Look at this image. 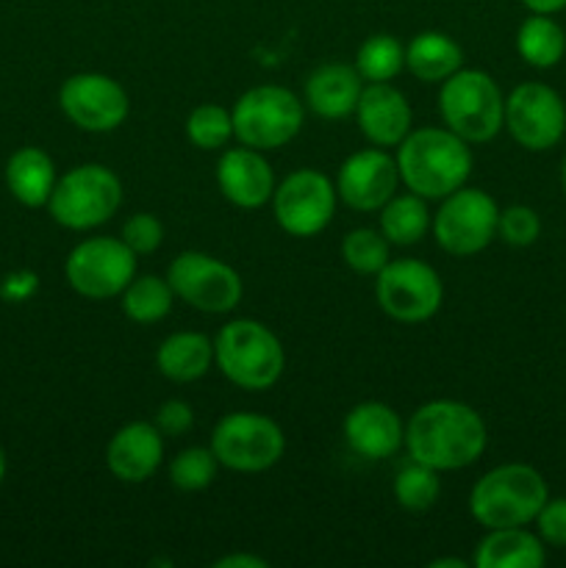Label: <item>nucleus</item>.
<instances>
[{
    "mask_svg": "<svg viewBox=\"0 0 566 568\" xmlns=\"http://www.w3.org/2000/svg\"><path fill=\"white\" fill-rule=\"evenodd\" d=\"M403 444L411 460L442 475L477 464L486 453L488 433L475 408L458 399H433L414 410Z\"/></svg>",
    "mask_w": 566,
    "mask_h": 568,
    "instance_id": "f257e3e1",
    "label": "nucleus"
},
{
    "mask_svg": "<svg viewBox=\"0 0 566 568\" xmlns=\"http://www.w3.org/2000/svg\"><path fill=\"white\" fill-rule=\"evenodd\" d=\"M397 170L408 192L444 200L469 181V142L449 128H416L397 144Z\"/></svg>",
    "mask_w": 566,
    "mask_h": 568,
    "instance_id": "f03ea898",
    "label": "nucleus"
},
{
    "mask_svg": "<svg viewBox=\"0 0 566 568\" xmlns=\"http://www.w3.org/2000/svg\"><path fill=\"white\" fill-rule=\"evenodd\" d=\"M549 499L542 471L527 464H503L486 471L472 486L469 514L486 530L527 527L536 521L542 505Z\"/></svg>",
    "mask_w": 566,
    "mask_h": 568,
    "instance_id": "7ed1b4c3",
    "label": "nucleus"
},
{
    "mask_svg": "<svg viewBox=\"0 0 566 568\" xmlns=\"http://www.w3.org/2000/svg\"><path fill=\"white\" fill-rule=\"evenodd\" d=\"M214 361L222 375L244 392H266L286 366L283 344L255 320H233L214 338Z\"/></svg>",
    "mask_w": 566,
    "mask_h": 568,
    "instance_id": "20e7f679",
    "label": "nucleus"
},
{
    "mask_svg": "<svg viewBox=\"0 0 566 568\" xmlns=\"http://www.w3.org/2000/svg\"><path fill=\"white\" fill-rule=\"evenodd\" d=\"M438 111L444 125L464 142H492L505 128V98L497 81L483 70H464L442 81Z\"/></svg>",
    "mask_w": 566,
    "mask_h": 568,
    "instance_id": "39448f33",
    "label": "nucleus"
},
{
    "mask_svg": "<svg viewBox=\"0 0 566 568\" xmlns=\"http://www.w3.org/2000/svg\"><path fill=\"white\" fill-rule=\"evenodd\" d=\"M122 183L109 166L81 164L55 181L48 211L61 227L92 231L120 211Z\"/></svg>",
    "mask_w": 566,
    "mask_h": 568,
    "instance_id": "423d86ee",
    "label": "nucleus"
},
{
    "mask_svg": "<svg viewBox=\"0 0 566 568\" xmlns=\"http://www.w3.org/2000/svg\"><path fill=\"white\" fill-rule=\"evenodd\" d=\"M233 136L253 150H277L292 142L303 128V100L283 87H253L236 100L231 111Z\"/></svg>",
    "mask_w": 566,
    "mask_h": 568,
    "instance_id": "0eeeda50",
    "label": "nucleus"
},
{
    "mask_svg": "<svg viewBox=\"0 0 566 568\" xmlns=\"http://www.w3.org/2000/svg\"><path fill=\"white\" fill-rule=\"evenodd\" d=\"M211 453L220 466L242 475H259L272 469L286 453V436L270 416L233 410L216 422L211 433Z\"/></svg>",
    "mask_w": 566,
    "mask_h": 568,
    "instance_id": "6e6552de",
    "label": "nucleus"
},
{
    "mask_svg": "<svg viewBox=\"0 0 566 568\" xmlns=\"http://www.w3.org/2000/svg\"><path fill=\"white\" fill-rule=\"evenodd\" d=\"M499 205L483 189L461 186L442 200V209L433 216V236L444 253L455 258H469L483 253L497 239Z\"/></svg>",
    "mask_w": 566,
    "mask_h": 568,
    "instance_id": "1a4fd4ad",
    "label": "nucleus"
},
{
    "mask_svg": "<svg viewBox=\"0 0 566 568\" xmlns=\"http://www.w3.org/2000/svg\"><path fill=\"white\" fill-rule=\"evenodd\" d=\"M375 281V297L383 314L403 325L433 320L442 308L444 283L431 264L416 258L388 261Z\"/></svg>",
    "mask_w": 566,
    "mask_h": 568,
    "instance_id": "9d476101",
    "label": "nucleus"
},
{
    "mask_svg": "<svg viewBox=\"0 0 566 568\" xmlns=\"http://www.w3.org/2000/svg\"><path fill=\"white\" fill-rule=\"evenodd\" d=\"M64 275L72 292L87 300L120 297L137 277V253L122 239H83L67 255Z\"/></svg>",
    "mask_w": 566,
    "mask_h": 568,
    "instance_id": "9b49d317",
    "label": "nucleus"
},
{
    "mask_svg": "<svg viewBox=\"0 0 566 568\" xmlns=\"http://www.w3.org/2000/svg\"><path fill=\"white\" fill-rule=\"evenodd\" d=\"M166 281L175 297L203 314H231L244 294L242 277L231 264L198 250H186L172 258Z\"/></svg>",
    "mask_w": 566,
    "mask_h": 568,
    "instance_id": "f8f14e48",
    "label": "nucleus"
},
{
    "mask_svg": "<svg viewBox=\"0 0 566 568\" xmlns=\"http://www.w3.org/2000/svg\"><path fill=\"white\" fill-rule=\"evenodd\" d=\"M336 183L320 170H294L272 192L275 222L294 239L325 231L336 211Z\"/></svg>",
    "mask_w": 566,
    "mask_h": 568,
    "instance_id": "ddd939ff",
    "label": "nucleus"
},
{
    "mask_svg": "<svg viewBox=\"0 0 566 568\" xmlns=\"http://www.w3.org/2000/svg\"><path fill=\"white\" fill-rule=\"evenodd\" d=\"M505 128L530 153L553 150L566 133V105L547 83H519L505 98Z\"/></svg>",
    "mask_w": 566,
    "mask_h": 568,
    "instance_id": "4468645a",
    "label": "nucleus"
},
{
    "mask_svg": "<svg viewBox=\"0 0 566 568\" xmlns=\"http://www.w3.org/2000/svg\"><path fill=\"white\" fill-rule=\"evenodd\" d=\"M59 105L67 120L87 133L117 131L128 120V92L103 72H75L59 89Z\"/></svg>",
    "mask_w": 566,
    "mask_h": 568,
    "instance_id": "2eb2a0df",
    "label": "nucleus"
},
{
    "mask_svg": "<svg viewBox=\"0 0 566 568\" xmlns=\"http://www.w3.org/2000/svg\"><path fill=\"white\" fill-rule=\"evenodd\" d=\"M397 159L383 148H366L342 161L336 175V194L344 205L361 214L381 211L397 194Z\"/></svg>",
    "mask_w": 566,
    "mask_h": 568,
    "instance_id": "dca6fc26",
    "label": "nucleus"
},
{
    "mask_svg": "<svg viewBox=\"0 0 566 568\" xmlns=\"http://www.w3.org/2000/svg\"><path fill=\"white\" fill-rule=\"evenodd\" d=\"M355 120L372 148H397L414 125L411 103L392 83H366L361 89Z\"/></svg>",
    "mask_w": 566,
    "mask_h": 568,
    "instance_id": "f3484780",
    "label": "nucleus"
},
{
    "mask_svg": "<svg viewBox=\"0 0 566 568\" xmlns=\"http://www.w3.org/2000/svg\"><path fill=\"white\" fill-rule=\"evenodd\" d=\"M216 186L222 197L236 209H261L275 192V175L270 161L253 148H231L216 161Z\"/></svg>",
    "mask_w": 566,
    "mask_h": 568,
    "instance_id": "a211bd4d",
    "label": "nucleus"
},
{
    "mask_svg": "<svg viewBox=\"0 0 566 568\" xmlns=\"http://www.w3.org/2000/svg\"><path fill=\"white\" fill-rule=\"evenodd\" d=\"M164 460V436L150 422H128L105 447V466L122 483H144Z\"/></svg>",
    "mask_w": 566,
    "mask_h": 568,
    "instance_id": "6ab92c4d",
    "label": "nucleus"
},
{
    "mask_svg": "<svg viewBox=\"0 0 566 568\" xmlns=\"http://www.w3.org/2000/svg\"><path fill=\"white\" fill-rule=\"evenodd\" d=\"M344 442L366 460H386L403 447L405 425L386 403H361L344 416Z\"/></svg>",
    "mask_w": 566,
    "mask_h": 568,
    "instance_id": "aec40b11",
    "label": "nucleus"
},
{
    "mask_svg": "<svg viewBox=\"0 0 566 568\" xmlns=\"http://www.w3.org/2000/svg\"><path fill=\"white\" fill-rule=\"evenodd\" d=\"M361 89H364V78L358 70L350 64H331L316 67L305 81V103L322 120H344V116L355 114L358 105Z\"/></svg>",
    "mask_w": 566,
    "mask_h": 568,
    "instance_id": "412c9836",
    "label": "nucleus"
},
{
    "mask_svg": "<svg viewBox=\"0 0 566 568\" xmlns=\"http://www.w3.org/2000/svg\"><path fill=\"white\" fill-rule=\"evenodd\" d=\"M547 560L544 541L525 527H499L488 530L475 547L472 564L477 568H542Z\"/></svg>",
    "mask_w": 566,
    "mask_h": 568,
    "instance_id": "4be33fe9",
    "label": "nucleus"
},
{
    "mask_svg": "<svg viewBox=\"0 0 566 568\" xmlns=\"http://www.w3.org/2000/svg\"><path fill=\"white\" fill-rule=\"evenodd\" d=\"M55 181L59 175H55L53 159L39 148H20L17 153H11L9 164H6V186H9L11 197L28 209L48 205Z\"/></svg>",
    "mask_w": 566,
    "mask_h": 568,
    "instance_id": "5701e85b",
    "label": "nucleus"
},
{
    "mask_svg": "<svg viewBox=\"0 0 566 568\" xmlns=\"http://www.w3.org/2000/svg\"><path fill=\"white\" fill-rule=\"evenodd\" d=\"M214 364V342L203 333L181 331L166 336L155 353V366L172 383H194Z\"/></svg>",
    "mask_w": 566,
    "mask_h": 568,
    "instance_id": "b1692460",
    "label": "nucleus"
},
{
    "mask_svg": "<svg viewBox=\"0 0 566 568\" xmlns=\"http://www.w3.org/2000/svg\"><path fill=\"white\" fill-rule=\"evenodd\" d=\"M405 67L422 83H442L464 67V50L442 31H422L405 48Z\"/></svg>",
    "mask_w": 566,
    "mask_h": 568,
    "instance_id": "393cba45",
    "label": "nucleus"
},
{
    "mask_svg": "<svg viewBox=\"0 0 566 568\" xmlns=\"http://www.w3.org/2000/svg\"><path fill=\"white\" fill-rule=\"evenodd\" d=\"M431 225L433 220L425 197L414 192L394 194L381 209V233L397 247H411V244L422 242Z\"/></svg>",
    "mask_w": 566,
    "mask_h": 568,
    "instance_id": "a878e982",
    "label": "nucleus"
},
{
    "mask_svg": "<svg viewBox=\"0 0 566 568\" xmlns=\"http://www.w3.org/2000/svg\"><path fill=\"white\" fill-rule=\"evenodd\" d=\"M516 50L522 61L536 70H549L566 53V33L549 14H533L516 31Z\"/></svg>",
    "mask_w": 566,
    "mask_h": 568,
    "instance_id": "bb28decb",
    "label": "nucleus"
},
{
    "mask_svg": "<svg viewBox=\"0 0 566 568\" xmlns=\"http://www.w3.org/2000/svg\"><path fill=\"white\" fill-rule=\"evenodd\" d=\"M122 297V314L128 316L137 325H153V322H161L172 308V292L170 281L159 275H142L133 277L125 286Z\"/></svg>",
    "mask_w": 566,
    "mask_h": 568,
    "instance_id": "cd10ccee",
    "label": "nucleus"
},
{
    "mask_svg": "<svg viewBox=\"0 0 566 568\" xmlns=\"http://www.w3.org/2000/svg\"><path fill=\"white\" fill-rule=\"evenodd\" d=\"M405 67V48L392 33H375L364 39L355 53V70L364 81L386 83Z\"/></svg>",
    "mask_w": 566,
    "mask_h": 568,
    "instance_id": "c85d7f7f",
    "label": "nucleus"
},
{
    "mask_svg": "<svg viewBox=\"0 0 566 568\" xmlns=\"http://www.w3.org/2000/svg\"><path fill=\"white\" fill-rule=\"evenodd\" d=\"M438 494H442L438 471L425 464L411 460L394 477V499H397L400 508L411 510V514H425V510H431L436 505Z\"/></svg>",
    "mask_w": 566,
    "mask_h": 568,
    "instance_id": "c756f323",
    "label": "nucleus"
},
{
    "mask_svg": "<svg viewBox=\"0 0 566 568\" xmlns=\"http://www.w3.org/2000/svg\"><path fill=\"white\" fill-rule=\"evenodd\" d=\"M342 258L358 275H377L392 261V242L381 231L355 227L342 239Z\"/></svg>",
    "mask_w": 566,
    "mask_h": 568,
    "instance_id": "7c9ffc66",
    "label": "nucleus"
},
{
    "mask_svg": "<svg viewBox=\"0 0 566 568\" xmlns=\"http://www.w3.org/2000/svg\"><path fill=\"white\" fill-rule=\"evenodd\" d=\"M186 139L200 150H222L233 139V116L216 103L198 105L186 120Z\"/></svg>",
    "mask_w": 566,
    "mask_h": 568,
    "instance_id": "2f4dec72",
    "label": "nucleus"
},
{
    "mask_svg": "<svg viewBox=\"0 0 566 568\" xmlns=\"http://www.w3.org/2000/svg\"><path fill=\"white\" fill-rule=\"evenodd\" d=\"M216 469H220V460L211 453V447H189L172 458L170 480L181 491H203L216 480Z\"/></svg>",
    "mask_w": 566,
    "mask_h": 568,
    "instance_id": "473e14b6",
    "label": "nucleus"
},
{
    "mask_svg": "<svg viewBox=\"0 0 566 568\" xmlns=\"http://www.w3.org/2000/svg\"><path fill=\"white\" fill-rule=\"evenodd\" d=\"M497 236L511 247H530L542 236V220L530 205H508L499 211Z\"/></svg>",
    "mask_w": 566,
    "mask_h": 568,
    "instance_id": "72a5a7b5",
    "label": "nucleus"
},
{
    "mask_svg": "<svg viewBox=\"0 0 566 568\" xmlns=\"http://www.w3.org/2000/svg\"><path fill=\"white\" fill-rule=\"evenodd\" d=\"M122 242L137 255H150L164 242V225L153 214H133L122 227Z\"/></svg>",
    "mask_w": 566,
    "mask_h": 568,
    "instance_id": "f704fd0d",
    "label": "nucleus"
},
{
    "mask_svg": "<svg viewBox=\"0 0 566 568\" xmlns=\"http://www.w3.org/2000/svg\"><path fill=\"white\" fill-rule=\"evenodd\" d=\"M536 527L538 538H542L547 547L566 549V497L547 499V503L542 505V510H538Z\"/></svg>",
    "mask_w": 566,
    "mask_h": 568,
    "instance_id": "c9c22d12",
    "label": "nucleus"
},
{
    "mask_svg": "<svg viewBox=\"0 0 566 568\" xmlns=\"http://www.w3.org/2000/svg\"><path fill=\"white\" fill-rule=\"evenodd\" d=\"M153 425L159 427L161 436H186L194 425L192 405L183 403V399H166V403L155 410Z\"/></svg>",
    "mask_w": 566,
    "mask_h": 568,
    "instance_id": "e433bc0d",
    "label": "nucleus"
},
{
    "mask_svg": "<svg viewBox=\"0 0 566 568\" xmlns=\"http://www.w3.org/2000/svg\"><path fill=\"white\" fill-rule=\"evenodd\" d=\"M216 568H266L264 558H259V555H225V558H220L214 564Z\"/></svg>",
    "mask_w": 566,
    "mask_h": 568,
    "instance_id": "4c0bfd02",
    "label": "nucleus"
},
{
    "mask_svg": "<svg viewBox=\"0 0 566 568\" xmlns=\"http://www.w3.org/2000/svg\"><path fill=\"white\" fill-rule=\"evenodd\" d=\"M525 9H530L533 14H555V11L566 9V0H522Z\"/></svg>",
    "mask_w": 566,
    "mask_h": 568,
    "instance_id": "58836bf2",
    "label": "nucleus"
},
{
    "mask_svg": "<svg viewBox=\"0 0 566 568\" xmlns=\"http://www.w3.org/2000/svg\"><path fill=\"white\" fill-rule=\"evenodd\" d=\"M431 568H466V560H461V558H438V560H433Z\"/></svg>",
    "mask_w": 566,
    "mask_h": 568,
    "instance_id": "ea45409f",
    "label": "nucleus"
},
{
    "mask_svg": "<svg viewBox=\"0 0 566 568\" xmlns=\"http://www.w3.org/2000/svg\"><path fill=\"white\" fill-rule=\"evenodd\" d=\"M3 477H6V455L3 449H0V483H3Z\"/></svg>",
    "mask_w": 566,
    "mask_h": 568,
    "instance_id": "a19ab883",
    "label": "nucleus"
},
{
    "mask_svg": "<svg viewBox=\"0 0 566 568\" xmlns=\"http://www.w3.org/2000/svg\"><path fill=\"white\" fill-rule=\"evenodd\" d=\"M560 186H564V194H566V159H564V166H560Z\"/></svg>",
    "mask_w": 566,
    "mask_h": 568,
    "instance_id": "79ce46f5",
    "label": "nucleus"
}]
</instances>
